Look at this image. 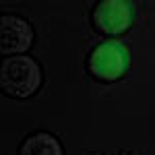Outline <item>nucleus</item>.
I'll list each match as a JSON object with an SVG mask.
<instances>
[{"instance_id":"4","label":"nucleus","mask_w":155,"mask_h":155,"mask_svg":"<svg viewBox=\"0 0 155 155\" xmlns=\"http://www.w3.org/2000/svg\"><path fill=\"white\" fill-rule=\"evenodd\" d=\"M33 44V27L17 15H4L0 19V52L8 56H21Z\"/></svg>"},{"instance_id":"2","label":"nucleus","mask_w":155,"mask_h":155,"mask_svg":"<svg viewBox=\"0 0 155 155\" xmlns=\"http://www.w3.org/2000/svg\"><path fill=\"white\" fill-rule=\"evenodd\" d=\"M128 68H130V56L126 48L114 39L97 44L87 60L89 74L99 83H116L128 72Z\"/></svg>"},{"instance_id":"1","label":"nucleus","mask_w":155,"mask_h":155,"mask_svg":"<svg viewBox=\"0 0 155 155\" xmlns=\"http://www.w3.org/2000/svg\"><path fill=\"white\" fill-rule=\"evenodd\" d=\"M41 85V68L31 56H11L2 62L0 87L8 97L27 99Z\"/></svg>"},{"instance_id":"5","label":"nucleus","mask_w":155,"mask_h":155,"mask_svg":"<svg viewBox=\"0 0 155 155\" xmlns=\"http://www.w3.org/2000/svg\"><path fill=\"white\" fill-rule=\"evenodd\" d=\"M19 155H64L60 141L50 132H35L27 137L19 149Z\"/></svg>"},{"instance_id":"6","label":"nucleus","mask_w":155,"mask_h":155,"mask_svg":"<svg viewBox=\"0 0 155 155\" xmlns=\"http://www.w3.org/2000/svg\"><path fill=\"white\" fill-rule=\"evenodd\" d=\"M120 155H128V153H120Z\"/></svg>"},{"instance_id":"3","label":"nucleus","mask_w":155,"mask_h":155,"mask_svg":"<svg viewBox=\"0 0 155 155\" xmlns=\"http://www.w3.org/2000/svg\"><path fill=\"white\" fill-rule=\"evenodd\" d=\"M132 6L124 0H104L93 11V27L101 35L116 37L130 29Z\"/></svg>"}]
</instances>
